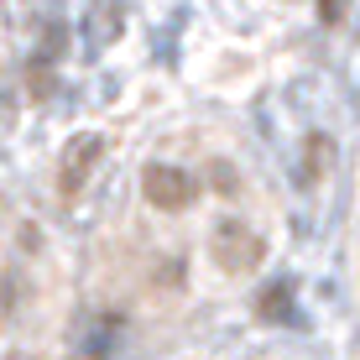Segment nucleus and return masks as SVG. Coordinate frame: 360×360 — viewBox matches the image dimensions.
<instances>
[{
	"label": "nucleus",
	"mask_w": 360,
	"mask_h": 360,
	"mask_svg": "<svg viewBox=\"0 0 360 360\" xmlns=\"http://www.w3.org/2000/svg\"><path fill=\"white\" fill-rule=\"evenodd\" d=\"M99 157H105V141H99V136H84V141H73L68 157H63V183H58V188H63V193H79Z\"/></svg>",
	"instance_id": "3"
},
{
	"label": "nucleus",
	"mask_w": 360,
	"mask_h": 360,
	"mask_svg": "<svg viewBox=\"0 0 360 360\" xmlns=\"http://www.w3.org/2000/svg\"><path fill=\"white\" fill-rule=\"evenodd\" d=\"M11 360H21V355H11Z\"/></svg>",
	"instance_id": "6"
},
{
	"label": "nucleus",
	"mask_w": 360,
	"mask_h": 360,
	"mask_svg": "<svg viewBox=\"0 0 360 360\" xmlns=\"http://www.w3.org/2000/svg\"><path fill=\"white\" fill-rule=\"evenodd\" d=\"M141 193H146V204H152V209H162V214H178L183 204H193L198 183H193L183 167L157 162V167H146V172H141Z\"/></svg>",
	"instance_id": "1"
},
{
	"label": "nucleus",
	"mask_w": 360,
	"mask_h": 360,
	"mask_svg": "<svg viewBox=\"0 0 360 360\" xmlns=\"http://www.w3.org/2000/svg\"><path fill=\"white\" fill-rule=\"evenodd\" d=\"M262 235L256 230H245V225H235V219H225V225L214 230V262L225 266V271H251L256 262H262Z\"/></svg>",
	"instance_id": "2"
},
{
	"label": "nucleus",
	"mask_w": 360,
	"mask_h": 360,
	"mask_svg": "<svg viewBox=\"0 0 360 360\" xmlns=\"http://www.w3.org/2000/svg\"><path fill=\"white\" fill-rule=\"evenodd\" d=\"M340 11H345V0H319V16L324 21H340Z\"/></svg>",
	"instance_id": "5"
},
{
	"label": "nucleus",
	"mask_w": 360,
	"mask_h": 360,
	"mask_svg": "<svg viewBox=\"0 0 360 360\" xmlns=\"http://www.w3.org/2000/svg\"><path fill=\"white\" fill-rule=\"evenodd\" d=\"M256 308L271 314V319H288V282H277L271 292H262V303H256Z\"/></svg>",
	"instance_id": "4"
}]
</instances>
